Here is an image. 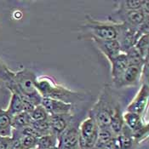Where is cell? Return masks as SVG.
<instances>
[{
	"mask_svg": "<svg viewBox=\"0 0 149 149\" xmlns=\"http://www.w3.org/2000/svg\"><path fill=\"white\" fill-rule=\"evenodd\" d=\"M36 80L34 72L31 69L24 68L15 72L13 80L6 84V86L10 91L18 93L22 97L30 100L35 106H38L41 104L42 96L35 87Z\"/></svg>",
	"mask_w": 149,
	"mask_h": 149,
	"instance_id": "obj_1",
	"label": "cell"
},
{
	"mask_svg": "<svg viewBox=\"0 0 149 149\" xmlns=\"http://www.w3.org/2000/svg\"><path fill=\"white\" fill-rule=\"evenodd\" d=\"M35 87L40 95L45 98H50L70 104L80 99L79 94L58 84L49 77H40L37 79Z\"/></svg>",
	"mask_w": 149,
	"mask_h": 149,
	"instance_id": "obj_2",
	"label": "cell"
},
{
	"mask_svg": "<svg viewBox=\"0 0 149 149\" xmlns=\"http://www.w3.org/2000/svg\"><path fill=\"white\" fill-rule=\"evenodd\" d=\"M117 104L118 102L115 103L111 93L106 87L90 111V116L95 119L99 128L109 127L111 117Z\"/></svg>",
	"mask_w": 149,
	"mask_h": 149,
	"instance_id": "obj_3",
	"label": "cell"
},
{
	"mask_svg": "<svg viewBox=\"0 0 149 149\" xmlns=\"http://www.w3.org/2000/svg\"><path fill=\"white\" fill-rule=\"evenodd\" d=\"M84 26L90 30L92 38L102 40L118 39L122 29L124 28L123 24L102 22L93 19L91 16H87Z\"/></svg>",
	"mask_w": 149,
	"mask_h": 149,
	"instance_id": "obj_4",
	"label": "cell"
},
{
	"mask_svg": "<svg viewBox=\"0 0 149 149\" xmlns=\"http://www.w3.org/2000/svg\"><path fill=\"white\" fill-rule=\"evenodd\" d=\"M149 16L141 10H116L109 16V21L115 24H123L127 28L136 31L139 26L148 21Z\"/></svg>",
	"mask_w": 149,
	"mask_h": 149,
	"instance_id": "obj_5",
	"label": "cell"
},
{
	"mask_svg": "<svg viewBox=\"0 0 149 149\" xmlns=\"http://www.w3.org/2000/svg\"><path fill=\"white\" fill-rule=\"evenodd\" d=\"M99 127L95 119L89 116L81 123L79 128V148L81 149H93L98 135Z\"/></svg>",
	"mask_w": 149,
	"mask_h": 149,
	"instance_id": "obj_6",
	"label": "cell"
},
{
	"mask_svg": "<svg viewBox=\"0 0 149 149\" xmlns=\"http://www.w3.org/2000/svg\"><path fill=\"white\" fill-rule=\"evenodd\" d=\"M149 99V89L148 84H143L139 91L137 92L135 98L132 102L128 105L126 108L127 112L134 113L138 115L143 117L145 113L148 105Z\"/></svg>",
	"mask_w": 149,
	"mask_h": 149,
	"instance_id": "obj_7",
	"label": "cell"
},
{
	"mask_svg": "<svg viewBox=\"0 0 149 149\" xmlns=\"http://www.w3.org/2000/svg\"><path fill=\"white\" fill-rule=\"evenodd\" d=\"M144 65L143 64L130 65L126 68V70L124 72V73L121 76V78L115 84V85L118 88L136 85L139 83L140 79L141 77V74L143 72Z\"/></svg>",
	"mask_w": 149,
	"mask_h": 149,
	"instance_id": "obj_8",
	"label": "cell"
},
{
	"mask_svg": "<svg viewBox=\"0 0 149 149\" xmlns=\"http://www.w3.org/2000/svg\"><path fill=\"white\" fill-rule=\"evenodd\" d=\"M57 147L60 149H81L79 148V128L69 126L57 136Z\"/></svg>",
	"mask_w": 149,
	"mask_h": 149,
	"instance_id": "obj_9",
	"label": "cell"
},
{
	"mask_svg": "<svg viewBox=\"0 0 149 149\" xmlns=\"http://www.w3.org/2000/svg\"><path fill=\"white\" fill-rule=\"evenodd\" d=\"M97 48L102 51L107 60L110 61L116 58L119 54L123 53L121 50V47L117 39H111V40H102L95 38H92Z\"/></svg>",
	"mask_w": 149,
	"mask_h": 149,
	"instance_id": "obj_10",
	"label": "cell"
},
{
	"mask_svg": "<svg viewBox=\"0 0 149 149\" xmlns=\"http://www.w3.org/2000/svg\"><path fill=\"white\" fill-rule=\"evenodd\" d=\"M41 105L49 116L71 113V111L72 109V104L66 103L61 101L45 97H42Z\"/></svg>",
	"mask_w": 149,
	"mask_h": 149,
	"instance_id": "obj_11",
	"label": "cell"
},
{
	"mask_svg": "<svg viewBox=\"0 0 149 149\" xmlns=\"http://www.w3.org/2000/svg\"><path fill=\"white\" fill-rule=\"evenodd\" d=\"M72 113L50 115L49 117V122L51 132L57 136L61 135L70 126V122L72 121Z\"/></svg>",
	"mask_w": 149,
	"mask_h": 149,
	"instance_id": "obj_12",
	"label": "cell"
},
{
	"mask_svg": "<svg viewBox=\"0 0 149 149\" xmlns=\"http://www.w3.org/2000/svg\"><path fill=\"white\" fill-rule=\"evenodd\" d=\"M111 64V75L113 82L116 84L123 75L124 72L130 66L128 58L125 53L119 54L113 60L109 61Z\"/></svg>",
	"mask_w": 149,
	"mask_h": 149,
	"instance_id": "obj_13",
	"label": "cell"
},
{
	"mask_svg": "<svg viewBox=\"0 0 149 149\" xmlns=\"http://www.w3.org/2000/svg\"><path fill=\"white\" fill-rule=\"evenodd\" d=\"M123 118H124L125 125L131 132H136L138 130L148 125V123L146 124L144 123L142 116L134 113L126 111L125 113H123Z\"/></svg>",
	"mask_w": 149,
	"mask_h": 149,
	"instance_id": "obj_14",
	"label": "cell"
},
{
	"mask_svg": "<svg viewBox=\"0 0 149 149\" xmlns=\"http://www.w3.org/2000/svg\"><path fill=\"white\" fill-rule=\"evenodd\" d=\"M116 142L118 149H134L137 145L131 136L130 130L125 125L123 130L116 136Z\"/></svg>",
	"mask_w": 149,
	"mask_h": 149,
	"instance_id": "obj_15",
	"label": "cell"
},
{
	"mask_svg": "<svg viewBox=\"0 0 149 149\" xmlns=\"http://www.w3.org/2000/svg\"><path fill=\"white\" fill-rule=\"evenodd\" d=\"M124 127H125V122H124V118H123V113H122L119 104L118 103L116 105L114 111L111 117L109 128L112 130V132L113 133V135L116 136L123 130Z\"/></svg>",
	"mask_w": 149,
	"mask_h": 149,
	"instance_id": "obj_16",
	"label": "cell"
},
{
	"mask_svg": "<svg viewBox=\"0 0 149 149\" xmlns=\"http://www.w3.org/2000/svg\"><path fill=\"white\" fill-rule=\"evenodd\" d=\"M12 116L6 110L0 108V136H12Z\"/></svg>",
	"mask_w": 149,
	"mask_h": 149,
	"instance_id": "obj_17",
	"label": "cell"
},
{
	"mask_svg": "<svg viewBox=\"0 0 149 149\" xmlns=\"http://www.w3.org/2000/svg\"><path fill=\"white\" fill-rule=\"evenodd\" d=\"M10 92H11V98L6 111L10 115L14 116L24 112V104H23L22 97L18 93L15 91Z\"/></svg>",
	"mask_w": 149,
	"mask_h": 149,
	"instance_id": "obj_18",
	"label": "cell"
},
{
	"mask_svg": "<svg viewBox=\"0 0 149 149\" xmlns=\"http://www.w3.org/2000/svg\"><path fill=\"white\" fill-rule=\"evenodd\" d=\"M32 120L28 113L22 112L21 113L12 116L11 126L14 130H21L25 127L30 125Z\"/></svg>",
	"mask_w": 149,
	"mask_h": 149,
	"instance_id": "obj_19",
	"label": "cell"
},
{
	"mask_svg": "<svg viewBox=\"0 0 149 149\" xmlns=\"http://www.w3.org/2000/svg\"><path fill=\"white\" fill-rule=\"evenodd\" d=\"M58 144L57 136L53 133L44 135L37 140V149H49L56 147Z\"/></svg>",
	"mask_w": 149,
	"mask_h": 149,
	"instance_id": "obj_20",
	"label": "cell"
},
{
	"mask_svg": "<svg viewBox=\"0 0 149 149\" xmlns=\"http://www.w3.org/2000/svg\"><path fill=\"white\" fill-rule=\"evenodd\" d=\"M115 137L116 136L113 135V133L112 132V130H110L109 127L99 128L98 135H97V140H96V142H95V145L94 148L102 147L104 144H106V143L111 141L112 140H113Z\"/></svg>",
	"mask_w": 149,
	"mask_h": 149,
	"instance_id": "obj_21",
	"label": "cell"
},
{
	"mask_svg": "<svg viewBox=\"0 0 149 149\" xmlns=\"http://www.w3.org/2000/svg\"><path fill=\"white\" fill-rule=\"evenodd\" d=\"M145 0H123L117 2V10H141Z\"/></svg>",
	"mask_w": 149,
	"mask_h": 149,
	"instance_id": "obj_22",
	"label": "cell"
},
{
	"mask_svg": "<svg viewBox=\"0 0 149 149\" xmlns=\"http://www.w3.org/2000/svg\"><path fill=\"white\" fill-rule=\"evenodd\" d=\"M144 60L148 61V49H149V36L148 34L141 35L137 39L134 46Z\"/></svg>",
	"mask_w": 149,
	"mask_h": 149,
	"instance_id": "obj_23",
	"label": "cell"
},
{
	"mask_svg": "<svg viewBox=\"0 0 149 149\" xmlns=\"http://www.w3.org/2000/svg\"><path fill=\"white\" fill-rule=\"evenodd\" d=\"M30 118L32 122H37V121H43V120H48L49 115L46 112V110L42 107V105L36 106L33 110L29 113Z\"/></svg>",
	"mask_w": 149,
	"mask_h": 149,
	"instance_id": "obj_24",
	"label": "cell"
},
{
	"mask_svg": "<svg viewBox=\"0 0 149 149\" xmlns=\"http://www.w3.org/2000/svg\"><path fill=\"white\" fill-rule=\"evenodd\" d=\"M12 135H15V136H19L24 149H37V140H38V138L30 136L20 135L15 130H12Z\"/></svg>",
	"mask_w": 149,
	"mask_h": 149,
	"instance_id": "obj_25",
	"label": "cell"
},
{
	"mask_svg": "<svg viewBox=\"0 0 149 149\" xmlns=\"http://www.w3.org/2000/svg\"><path fill=\"white\" fill-rule=\"evenodd\" d=\"M15 72L0 61V79H2L5 84H8L13 80Z\"/></svg>",
	"mask_w": 149,
	"mask_h": 149,
	"instance_id": "obj_26",
	"label": "cell"
},
{
	"mask_svg": "<svg viewBox=\"0 0 149 149\" xmlns=\"http://www.w3.org/2000/svg\"><path fill=\"white\" fill-rule=\"evenodd\" d=\"M34 128L35 130L39 132L42 136L47 135L49 133H52L50 130V126H49V122L48 120H43V121H37V122H32L31 125Z\"/></svg>",
	"mask_w": 149,
	"mask_h": 149,
	"instance_id": "obj_27",
	"label": "cell"
},
{
	"mask_svg": "<svg viewBox=\"0 0 149 149\" xmlns=\"http://www.w3.org/2000/svg\"><path fill=\"white\" fill-rule=\"evenodd\" d=\"M11 137V142L10 144L9 149H24L19 136H17L15 135H12Z\"/></svg>",
	"mask_w": 149,
	"mask_h": 149,
	"instance_id": "obj_28",
	"label": "cell"
},
{
	"mask_svg": "<svg viewBox=\"0 0 149 149\" xmlns=\"http://www.w3.org/2000/svg\"><path fill=\"white\" fill-rule=\"evenodd\" d=\"M11 140L10 136H0V149H9Z\"/></svg>",
	"mask_w": 149,
	"mask_h": 149,
	"instance_id": "obj_29",
	"label": "cell"
},
{
	"mask_svg": "<svg viewBox=\"0 0 149 149\" xmlns=\"http://www.w3.org/2000/svg\"><path fill=\"white\" fill-rule=\"evenodd\" d=\"M115 138L113 139V140H112L111 141H109V142H107V143H106V144L102 145V147H100V148H94V149H118V145H117V142H116V139H115Z\"/></svg>",
	"mask_w": 149,
	"mask_h": 149,
	"instance_id": "obj_30",
	"label": "cell"
},
{
	"mask_svg": "<svg viewBox=\"0 0 149 149\" xmlns=\"http://www.w3.org/2000/svg\"><path fill=\"white\" fill-rule=\"evenodd\" d=\"M49 149H60V148H59L57 146H56V147H54V148H49Z\"/></svg>",
	"mask_w": 149,
	"mask_h": 149,
	"instance_id": "obj_31",
	"label": "cell"
}]
</instances>
